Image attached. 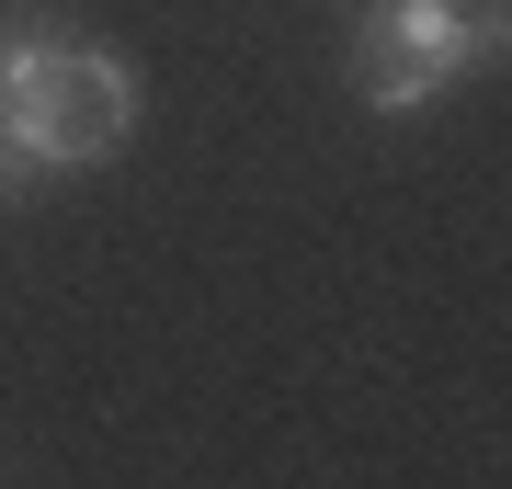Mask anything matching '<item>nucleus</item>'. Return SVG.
Instances as JSON below:
<instances>
[{
    "mask_svg": "<svg viewBox=\"0 0 512 489\" xmlns=\"http://www.w3.org/2000/svg\"><path fill=\"white\" fill-rule=\"evenodd\" d=\"M23 194H35V171H23V148H12V137H0V217H12V205H23Z\"/></svg>",
    "mask_w": 512,
    "mask_h": 489,
    "instance_id": "7ed1b4c3",
    "label": "nucleus"
},
{
    "mask_svg": "<svg viewBox=\"0 0 512 489\" xmlns=\"http://www.w3.org/2000/svg\"><path fill=\"white\" fill-rule=\"evenodd\" d=\"M501 46H512L501 35V0H365L342 69H353V103L421 114V103H444L456 80H478Z\"/></svg>",
    "mask_w": 512,
    "mask_h": 489,
    "instance_id": "f03ea898",
    "label": "nucleus"
},
{
    "mask_svg": "<svg viewBox=\"0 0 512 489\" xmlns=\"http://www.w3.org/2000/svg\"><path fill=\"white\" fill-rule=\"evenodd\" d=\"M0 137L23 148L35 182L103 171L114 148L137 137V80L126 57L80 23L35 12V0H0Z\"/></svg>",
    "mask_w": 512,
    "mask_h": 489,
    "instance_id": "f257e3e1",
    "label": "nucleus"
}]
</instances>
